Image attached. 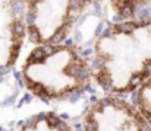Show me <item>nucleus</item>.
I'll return each mask as SVG.
<instances>
[{"label":"nucleus","mask_w":151,"mask_h":131,"mask_svg":"<svg viewBox=\"0 0 151 131\" xmlns=\"http://www.w3.org/2000/svg\"><path fill=\"white\" fill-rule=\"evenodd\" d=\"M91 55L94 82L106 95H132L151 77V18L109 22Z\"/></svg>","instance_id":"1"},{"label":"nucleus","mask_w":151,"mask_h":131,"mask_svg":"<svg viewBox=\"0 0 151 131\" xmlns=\"http://www.w3.org/2000/svg\"><path fill=\"white\" fill-rule=\"evenodd\" d=\"M24 89L50 103L70 99L94 82L93 55L73 42L34 45L19 67Z\"/></svg>","instance_id":"2"},{"label":"nucleus","mask_w":151,"mask_h":131,"mask_svg":"<svg viewBox=\"0 0 151 131\" xmlns=\"http://www.w3.org/2000/svg\"><path fill=\"white\" fill-rule=\"evenodd\" d=\"M97 0H27L28 42H63Z\"/></svg>","instance_id":"3"},{"label":"nucleus","mask_w":151,"mask_h":131,"mask_svg":"<svg viewBox=\"0 0 151 131\" xmlns=\"http://www.w3.org/2000/svg\"><path fill=\"white\" fill-rule=\"evenodd\" d=\"M84 131H151V123L132 99L103 95L94 99L82 115Z\"/></svg>","instance_id":"4"},{"label":"nucleus","mask_w":151,"mask_h":131,"mask_svg":"<svg viewBox=\"0 0 151 131\" xmlns=\"http://www.w3.org/2000/svg\"><path fill=\"white\" fill-rule=\"evenodd\" d=\"M27 41L25 4L0 0V76L16 66Z\"/></svg>","instance_id":"5"},{"label":"nucleus","mask_w":151,"mask_h":131,"mask_svg":"<svg viewBox=\"0 0 151 131\" xmlns=\"http://www.w3.org/2000/svg\"><path fill=\"white\" fill-rule=\"evenodd\" d=\"M18 131H84L82 125L72 124L65 117L53 111H44L27 118Z\"/></svg>","instance_id":"6"},{"label":"nucleus","mask_w":151,"mask_h":131,"mask_svg":"<svg viewBox=\"0 0 151 131\" xmlns=\"http://www.w3.org/2000/svg\"><path fill=\"white\" fill-rule=\"evenodd\" d=\"M117 21L151 18V0H106Z\"/></svg>","instance_id":"7"},{"label":"nucleus","mask_w":151,"mask_h":131,"mask_svg":"<svg viewBox=\"0 0 151 131\" xmlns=\"http://www.w3.org/2000/svg\"><path fill=\"white\" fill-rule=\"evenodd\" d=\"M15 1H19V3H24V4L27 3V0H15Z\"/></svg>","instance_id":"8"}]
</instances>
